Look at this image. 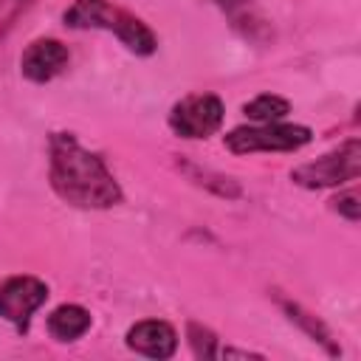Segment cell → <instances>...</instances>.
I'll return each mask as SVG.
<instances>
[{
	"label": "cell",
	"instance_id": "obj_5",
	"mask_svg": "<svg viewBox=\"0 0 361 361\" xmlns=\"http://www.w3.org/2000/svg\"><path fill=\"white\" fill-rule=\"evenodd\" d=\"M223 124V102L214 93H189L169 110V127L180 138H209Z\"/></svg>",
	"mask_w": 361,
	"mask_h": 361
},
{
	"label": "cell",
	"instance_id": "obj_13",
	"mask_svg": "<svg viewBox=\"0 0 361 361\" xmlns=\"http://www.w3.org/2000/svg\"><path fill=\"white\" fill-rule=\"evenodd\" d=\"M189 341L195 347V355H217V347H214V336L200 327V324H189Z\"/></svg>",
	"mask_w": 361,
	"mask_h": 361
},
{
	"label": "cell",
	"instance_id": "obj_3",
	"mask_svg": "<svg viewBox=\"0 0 361 361\" xmlns=\"http://www.w3.org/2000/svg\"><path fill=\"white\" fill-rule=\"evenodd\" d=\"M358 172H361V144L358 138H350L338 149L296 166L290 178L305 189H324V186H341L347 180H355Z\"/></svg>",
	"mask_w": 361,
	"mask_h": 361
},
{
	"label": "cell",
	"instance_id": "obj_6",
	"mask_svg": "<svg viewBox=\"0 0 361 361\" xmlns=\"http://www.w3.org/2000/svg\"><path fill=\"white\" fill-rule=\"evenodd\" d=\"M48 299V285L37 276H11L0 285V316L25 330L31 313Z\"/></svg>",
	"mask_w": 361,
	"mask_h": 361
},
{
	"label": "cell",
	"instance_id": "obj_7",
	"mask_svg": "<svg viewBox=\"0 0 361 361\" xmlns=\"http://www.w3.org/2000/svg\"><path fill=\"white\" fill-rule=\"evenodd\" d=\"M68 59L71 54L59 39H34L20 56V71L31 82H48L68 68Z\"/></svg>",
	"mask_w": 361,
	"mask_h": 361
},
{
	"label": "cell",
	"instance_id": "obj_4",
	"mask_svg": "<svg viewBox=\"0 0 361 361\" xmlns=\"http://www.w3.org/2000/svg\"><path fill=\"white\" fill-rule=\"evenodd\" d=\"M310 130L302 124H257V127H237L231 130L223 141L231 152L245 155V152H293L310 141Z\"/></svg>",
	"mask_w": 361,
	"mask_h": 361
},
{
	"label": "cell",
	"instance_id": "obj_14",
	"mask_svg": "<svg viewBox=\"0 0 361 361\" xmlns=\"http://www.w3.org/2000/svg\"><path fill=\"white\" fill-rule=\"evenodd\" d=\"M333 209L336 212H341L347 220H358L361 217V203H358V195L355 192H344V195H338V197H333Z\"/></svg>",
	"mask_w": 361,
	"mask_h": 361
},
{
	"label": "cell",
	"instance_id": "obj_10",
	"mask_svg": "<svg viewBox=\"0 0 361 361\" xmlns=\"http://www.w3.org/2000/svg\"><path fill=\"white\" fill-rule=\"evenodd\" d=\"M87 327H90V313L79 305H59L48 316V330L59 341H76L79 336L87 333Z\"/></svg>",
	"mask_w": 361,
	"mask_h": 361
},
{
	"label": "cell",
	"instance_id": "obj_8",
	"mask_svg": "<svg viewBox=\"0 0 361 361\" xmlns=\"http://www.w3.org/2000/svg\"><path fill=\"white\" fill-rule=\"evenodd\" d=\"M127 347L147 358H169L178 347V336H175L172 324L147 319L127 330Z\"/></svg>",
	"mask_w": 361,
	"mask_h": 361
},
{
	"label": "cell",
	"instance_id": "obj_2",
	"mask_svg": "<svg viewBox=\"0 0 361 361\" xmlns=\"http://www.w3.org/2000/svg\"><path fill=\"white\" fill-rule=\"evenodd\" d=\"M65 25L71 28H104L113 31L133 54H152L158 39L155 34L147 28V23H141L135 14L116 8L110 0H73V6L65 11Z\"/></svg>",
	"mask_w": 361,
	"mask_h": 361
},
{
	"label": "cell",
	"instance_id": "obj_11",
	"mask_svg": "<svg viewBox=\"0 0 361 361\" xmlns=\"http://www.w3.org/2000/svg\"><path fill=\"white\" fill-rule=\"evenodd\" d=\"M243 113L259 124H268V121H282L288 113H290V102L282 99V96H274V93H262L257 99H251Z\"/></svg>",
	"mask_w": 361,
	"mask_h": 361
},
{
	"label": "cell",
	"instance_id": "obj_12",
	"mask_svg": "<svg viewBox=\"0 0 361 361\" xmlns=\"http://www.w3.org/2000/svg\"><path fill=\"white\" fill-rule=\"evenodd\" d=\"M282 305H285V310H288V316H290L293 322H299V324H302V327H305V330H307V333H310L316 341L327 344V347H330V353H336V347L330 344V333H327V327H324V324H322L316 316L305 313L299 305H290V302H282Z\"/></svg>",
	"mask_w": 361,
	"mask_h": 361
},
{
	"label": "cell",
	"instance_id": "obj_9",
	"mask_svg": "<svg viewBox=\"0 0 361 361\" xmlns=\"http://www.w3.org/2000/svg\"><path fill=\"white\" fill-rule=\"evenodd\" d=\"M226 17L231 20V25L245 37V39H254L259 42L262 37H268V23L265 17L259 14L257 8V0H214Z\"/></svg>",
	"mask_w": 361,
	"mask_h": 361
},
{
	"label": "cell",
	"instance_id": "obj_1",
	"mask_svg": "<svg viewBox=\"0 0 361 361\" xmlns=\"http://www.w3.org/2000/svg\"><path fill=\"white\" fill-rule=\"evenodd\" d=\"M51 186L76 209H110L121 203V189L104 161L71 133L51 135Z\"/></svg>",
	"mask_w": 361,
	"mask_h": 361
}]
</instances>
